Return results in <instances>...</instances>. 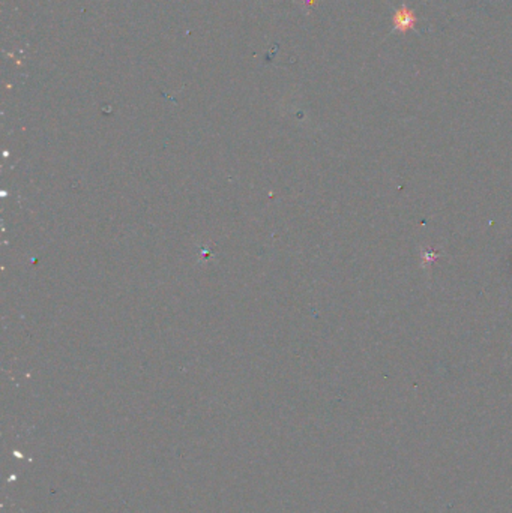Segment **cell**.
<instances>
[{"mask_svg":"<svg viewBox=\"0 0 512 513\" xmlns=\"http://www.w3.org/2000/svg\"><path fill=\"white\" fill-rule=\"evenodd\" d=\"M415 23H416V17L413 15V12L407 10L406 6L400 8V10L396 12V15H393V26H396V29L398 32H409L415 28Z\"/></svg>","mask_w":512,"mask_h":513,"instance_id":"6da1fadb","label":"cell"}]
</instances>
